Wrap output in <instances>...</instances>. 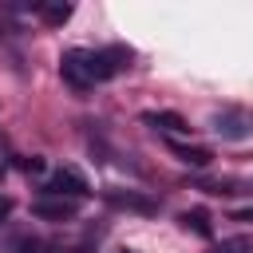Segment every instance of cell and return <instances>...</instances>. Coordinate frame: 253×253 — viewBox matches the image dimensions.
<instances>
[{
    "instance_id": "9a60e30c",
    "label": "cell",
    "mask_w": 253,
    "mask_h": 253,
    "mask_svg": "<svg viewBox=\"0 0 253 253\" xmlns=\"http://www.w3.org/2000/svg\"><path fill=\"white\" fill-rule=\"evenodd\" d=\"M233 221H253V210H237V213H233Z\"/></svg>"
},
{
    "instance_id": "3957f363",
    "label": "cell",
    "mask_w": 253,
    "mask_h": 253,
    "mask_svg": "<svg viewBox=\"0 0 253 253\" xmlns=\"http://www.w3.org/2000/svg\"><path fill=\"white\" fill-rule=\"evenodd\" d=\"M103 202L115 206V210H126V213H142V217L158 213V202H154V198H146V194H138V190H123V186L103 190Z\"/></svg>"
},
{
    "instance_id": "30bf717a",
    "label": "cell",
    "mask_w": 253,
    "mask_h": 253,
    "mask_svg": "<svg viewBox=\"0 0 253 253\" xmlns=\"http://www.w3.org/2000/svg\"><path fill=\"white\" fill-rule=\"evenodd\" d=\"M182 225L194 229L198 237H213V225H210V213H206V210H186V213H182Z\"/></svg>"
},
{
    "instance_id": "5b68a950",
    "label": "cell",
    "mask_w": 253,
    "mask_h": 253,
    "mask_svg": "<svg viewBox=\"0 0 253 253\" xmlns=\"http://www.w3.org/2000/svg\"><path fill=\"white\" fill-rule=\"evenodd\" d=\"M32 213L40 221H71L79 213V202L75 198H59V194H43V198L32 202Z\"/></svg>"
},
{
    "instance_id": "8992f818",
    "label": "cell",
    "mask_w": 253,
    "mask_h": 253,
    "mask_svg": "<svg viewBox=\"0 0 253 253\" xmlns=\"http://www.w3.org/2000/svg\"><path fill=\"white\" fill-rule=\"evenodd\" d=\"M95 241H99V233L95 229H83L75 237H55L43 249H51V253H95Z\"/></svg>"
},
{
    "instance_id": "9c48e42d",
    "label": "cell",
    "mask_w": 253,
    "mask_h": 253,
    "mask_svg": "<svg viewBox=\"0 0 253 253\" xmlns=\"http://www.w3.org/2000/svg\"><path fill=\"white\" fill-rule=\"evenodd\" d=\"M170 150L178 154V162H186V166H194V170H206V166L213 162V154H210L206 146H186V142H170Z\"/></svg>"
},
{
    "instance_id": "52a82bcc",
    "label": "cell",
    "mask_w": 253,
    "mask_h": 253,
    "mask_svg": "<svg viewBox=\"0 0 253 253\" xmlns=\"http://www.w3.org/2000/svg\"><path fill=\"white\" fill-rule=\"evenodd\" d=\"M142 123L154 126V130H162V134H190V123L182 115H174V111H146Z\"/></svg>"
},
{
    "instance_id": "6da1fadb",
    "label": "cell",
    "mask_w": 253,
    "mask_h": 253,
    "mask_svg": "<svg viewBox=\"0 0 253 253\" xmlns=\"http://www.w3.org/2000/svg\"><path fill=\"white\" fill-rule=\"evenodd\" d=\"M130 55H134V51L123 47V43H115V47H107V51L71 47V51H63V59H59V75H63L67 87L87 91V87H95V83L126 71V67H130Z\"/></svg>"
},
{
    "instance_id": "7c38bea8",
    "label": "cell",
    "mask_w": 253,
    "mask_h": 253,
    "mask_svg": "<svg viewBox=\"0 0 253 253\" xmlns=\"http://www.w3.org/2000/svg\"><path fill=\"white\" fill-rule=\"evenodd\" d=\"M249 249H253V241H249V237H229V241H221L213 253H249Z\"/></svg>"
},
{
    "instance_id": "7a4b0ae2",
    "label": "cell",
    "mask_w": 253,
    "mask_h": 253,
    "mask_svg": "<svg viewBox=\"0 0 253 253\" xmlns=\"http://www.w3.org/2000/svg\"><path fill=\"white\" fill-rule=\"evenodd\" d=\"M210 126H213L217 138H225V142H241V138L253 134V115H249L245 107H225V111H217V115L210 119Z\"/></svg>"
},
{
    "instance_id": "277c9868",
    "label": "cell",
    "mask_w": 253,
    "mask_h": 253,
    "mask_svg": "<svg viewBox=\"0 0 253 253\" xmlns=\"http://www.w3.org/2000/svg\"><path fill=\"white\" fill-rule=\"evenodd\" d=\"M47 194H59V198H87L91 194V182L75 170V166H59L55 174H51V182H47Z\"/></svg>"
},
{
    "instance_id": "8fae6325",
    "label": "cell",
    "mask_w": 253,
    "mask_h": 253,
    "mask_svg": "<svg viewBox=\"0 0 253 253\" xmlns=\"http://www.w3.org/2000/svg\"><path fill=\"white\" fill-rule=\"evenodd\" d=\"M71 12H75L71 4H40V16H43L47 24H67Z\"/></svg>"
},
{
    "instance_id": "5bb4252c",
    "label": "cell",
    "mask_w": 253,
    "mask_h": 253,
    "mask_svg": "<svg viewBox=\"0 0 253 253\" xmlns=\"http://www.w3.org/2000/svg\"><path fill=\"white\" fill-rule=\"evenodd\" d=\"M12 206H16V202H12V198H8V194H0V221H4V217H8V213H12Z\"/></svg>"
},
{
    "instance_id": "2e32d148",
    "label": "cell",
    "mask_w": 253,
    "mask_h": 253,
    "mask_svg": "<svg viewBox=\"0 0 253 253\" xmlns=\"http://www.w3.org/2000/svg\"><path fill=\"white\" fill-rule=\"evenodd\" d=\"M123 253H134V249H123Z\"/></svg>"
},
{
    "instance_id": "ba28073f",
    "label": "cell",
    "mask_w": 253,
    "mask_h": 253,
    "mask_svg": "<svg viewBox=\"0 0 253 253\" xmlns=\"http://www.w3.org/2000/svg\"><path fill=\"white\" fill-rule=\"evenodd\" d=\"M202 190L217 198H237V194H253V178H217V182H206Z\"/></svg>"
},
{
    "instance_id": "4fadbf2b",
    "label": "cell",
    "mask_w": 253,
    "mask_h": 253,
    "mask_svg": "<svg viewBox=\"0 0 253 253\" xmlns=\"http://www.w3.org/2000/svg\"><path fill=\"white\" fill-rule=\"evenodd\" d=\"M20 170L36 174V170H43V158H20Z\"/></svg>"
}]
</instances>
